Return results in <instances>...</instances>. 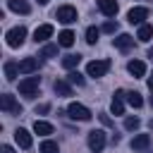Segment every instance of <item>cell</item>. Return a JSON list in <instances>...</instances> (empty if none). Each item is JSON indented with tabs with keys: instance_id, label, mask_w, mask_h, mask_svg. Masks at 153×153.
Instances as JSON below:
<instances>
[{
	"instance_id": "6da1fadb",
	"label": "cell",
	"mask_w": 153,
	"mask_h": 153,
	"mask_svg": "<svg viewBox=\"0 0 153 153\" xmlns=\"http://www.w3.org/2000/svg\"><path fill=\"white\" fill-rule=\"evenodd\" d=\"M5 41H7L10 48L24 45V41H26V29H24V26H12V29L5 33Z\"/></svg>"
},
{
	"instance_id": "7a4b0ae2",
	"label": "cell",
	"mask_w": 153,
	"mask_h": 153,
	"mask_svg": "<svg viewBox=\"0 0 153 153\" xmlns=\"http://www.w3.org/2000/svg\"><path fill=\"white\" fill-rule=\"evenodd\" d=\"M108 69H110V60H91V62L86 65V74H88V76H93V79L105 76V74H108Z\"/></svg>"
},
{
	"instance_id": "3957f363",
	"label": "cell",
	"mask_w": 153,
	"mask_h": 153,
	"mask_svg": "<svg viewBox=\"0 0 153 153\" xmlns=\"http://www.w3.org/2000/svg\"><path fill=\"white\" fill-rule=\"evenodd\" d=\"M38 86H41V76H26L19 81V93L26 98H33L38 93Z\"/></svg>"
},
{
	"instance_id": "277c9868",
	"label": "cell",
	"mask_w": 153,
	"mask_h": 153,
	"mask_svg": "<svg viewBox=\"0 0 153 153\" xmlns=\"http://www.w3.org/2000/svg\"><path fill=\"white\" fill-rule=\"evenodd\" d=\"M67 115L72 120H79V122H88L91 120V110L86 105H81V103H69L67 105Z\"/></svg>"
},
{
	"instance_id": "5b68a950",
	"label": "cell",
	"mask_w": 153,
	"mask_h": 153,
	"mask_svg": "<svg viewBox=\"0 0 153 153\" xmlns=\"http://www.w3.org/2000/svg\"><path fill=\"white\" fill-rule=\"evenodd\" d=\"M88 148H91L93 153H100V151L105 148V131H103V129L88 131Z\"/></svg>"
},
{
	"instance_id": "8992f818",
	"label": "cell",
	"mask_w": 153,
	"mask_h": 153,
	"mask_svg": "<svg viewBox=\"0 0 153 153\" xmlns=\"http://www.w3.org/2000/svg\"><path fill=\"white\" fill-rule=\"evenodd\" d=\"M0 108H2L5 112H10V115H22V105L14 100L12 93H2V98H0Z\"/></svg>"
},
{
	"instance_id": "52a82bcc",
	"label": "cell",
	"mask_w": 153,
	"mask_h": 153,
	"mask_svg": "<svg viewBox=\"0 0 153 153\" xmlns=\"http://www.w3.org/2000/svg\"><path fill=\"white\" fill-rule=\"evenodd\" d=\"M55 17H57V22H62V24H72V22H76V10H74L72 5H62V7H57Z\"/></svg>"
},
{
	"instance_id": "ba28073f",
	"label": "cell",
	"mask_w": 153,
	"mask_h": 153,
	"mask_svg": "<svg viewBox=\"0 0 153 153\" xmlns=\"http://www.w3.org/2000/svg\"><path fill=\"white\" fill-rule=\"evenodd\" d=\"M146 17H148V10H146V7H131V10L127 12V22H129V24H139V26H141Z\"/></svg>"
},
{
	"instance_id": "9c48e42d",
	"label": "cell",
	"mask_w": 153,
	"mask_h": 153,
	"mask_svg": "<svg viewBox=\"0 0 153 153\" xmlns=\"http://www.w3.org/2000/svg\"><path fill=\"white\" fill-rule=\"evenodd\" d=\"M124 91L120 88V91H115V96H112V103H110V112L112 115H124Z\"/></svg>"
},
{
	"instance_id": "30bf717a",
	"label": "cell",
	"mask_w": 153,
	"mask_h": 153,
	"mask_svg": "<svg viewBox=\"0 0 153 153\" xmlns=\"http://www.w3.org/2000/svg\"><path fill=\"white\" fill-rule=\"evenodd\" d=\"M19 72L22 74H33V72H38V57H24V60H19Z\"/></svg>"
},
{
	"instance_id": "8fae6325",
	"label": "cell",
	"mask_w": 153,
	"mask_h": 153,
	"mask_svg": "<svg viewBox=\"0 0 153 153\" xmlns=\"http://www.w3.org/2000/svg\"><path fill=\"white\" fill-rule=\"evenodd\" d=\"M50 36H53V26H50V24H41V26H36V31H33V41H36V43H45Z\"/></svg>"
},
{
	"instance_id": "7c38bea8",
	"label": "cell",
	"mask_w": 153,
	"mask_h": 153,
	"mask_svg": "<svg viewBox=\"0 0 153 153\" xmlns=\"http://www.w3.org/2000/svg\"><path fill=\"white\" fill-rule=\"evenodd\" d=\"M112 45L120 48V50H129V48L134 45V36H129V33H120L117 38H112Z\"/></svg>"
},
{
	"instance_id": "4fadbf2b",
	"label": "cell",
	"mask_w": 153,
	"mask_h": 153,
	"mask_svg": "<svg viewBox=\"0 0 153 153\" xmlns=\"http://www.w3.org/2000/svg\"><path fill=\"white\" fill-rule=\"evenodd\" d=\"M127 69H129V74H131L134 79H141V76L146 74V65H143L141 60H129Z\"/></svg>"
},
{
	"instance_id": "5bb4252c",
	"label": "cell",
	"mask_w": 153,
	"mask_h": 153,
	"mask_svg": "<svg viewBox=\"0 0 153 153\" xmlns=\"http://www.w3.org/2000/svg\"><path fill=\"white\" fill-rule=\"evenodd\" d=\"M14 141L19 143V148H31V143H33V141H31V134H29L26 129H22V127L14 131Z\"/></svg>"
},
{
	"instance_id": "9a60e30c",
	"label": "cell",
	"mask_w": 153,
	"mask_h": 153,
	"mask_svg": "<svg viewBox=\"0 0 153 153\" xmlns=\"http://www.w3.org/2000/svg\"><path fill=\"white\" fill-rule=\"evenodd\" d=\"M151 146V136L148 134H136L131 139V151H146Z\"/></svg>"
},
{
	"instance_id": "2e32d148",
	"label": "cell",
	"mask_w": 153,
	"mask_h": 153,
	"mask_svg": "<svg viewBox=\"0 0 153 153\" xmlns=\"http://www.w3.org/2000/svg\"><path fill=\"white\" fill-rule=\"evenodd\" d=\"M7 7L12 12H17V14H29L31 12V5L26 0H7Z\"/></svg>"
},
{
	"instance_id": "e0dca14e",
	"label": "cell",
	"mask_w": 153,
	"mask_h": 153,
	"mask_svg": "<svg viewBox=\"0 0 153 153\" xmlns=\"http://www.w3.org/2000/svg\"><path fill=\"white\" fill-rule=\"evenodd\" d=\"M98 10L105 17H115L117 14V0H98Z\"/></svg>"
},
{
	"instance_id": "ac0fdd59",
	"label": "cell",
	"mask_w": 153,
	"mask_h": 153,
	"mask_svg": "<svg viewBox=\"0 0 153 153\" xmlns=\"http://www.w3.org/2000/svg\"><path fill=\"white\" fill-rule=\"evenodd\" d=\"M17 74H22V72H19V62L7 60V62H5V79H7V81H14Z\"/></svg>"
},
{
	"instance_id": "d6986e66",
	"label": "cell",
	"mask_w": 153,
	"mask_h": 153,
	"mask_svg": "<svg viewBox=\"0 0 153 153\" xmlns=\"http://www.w3.org/2000/svg\"><path fill=\"white\" fill-rule=\"evenodd\" d=\"M33 131H36L38 136H48V134H53V124L45 122V120H36V122H33Z\"/></svg>"
},
{
	"instance_id": "ffe728a7",
	"label": "cell",
	"mask_w": 153,
	"mask_h": 153,
	"mask_svg": "<svg viewBox=\"0 0 153 153\" xmlns=\"http://www.w3.org/2000/svg\"><path fill=\"white\" fill-rule=\"evenodd\" d=\"M57 45H62V48H69V45H74V33H72L69 29L60 31V33H57Z\"/></svg>"
},
{
	"instance_id": "44dd1931",
	"label": "cell",
	"mask_w": 153,
	"mask_h": 153,
	"mask_svg": "<svg viewBox=\"0 0 153 153\" xmlns=\"http://www.w3.org/2000/svg\"><path fill=\"white\" fill-rule=\"evenodd\" d=\"M53 88H55L57 96H72V84L65 81V79H57V81L53 84Z\"/></svg>"
},
{
	"instance_id": "7402d4cb",
	"label": "cell",
	"mask_w": 153,
	"mask_h": 153,
	"mask_svg": "<svg viewBox=\"0 0 153 153\" xmlns=\"http://www.w3.org/2000/svg\"><path fill=\"white\" fill-rule=\"evenodd\" d=\"M136 38H139V41H143V43H148V41L153 38V26H151V24H141V26H139Z\"/></svg>"
},
{
	"instance_id": "603a6c76",
	"label": "cell",
	"mask_w": 153,
	"mask_h": 153,
	"mask_svg": "<svg viewBox=\"0 0 153 153\" xmlns=\"http://www.w3.org/2000/svg\"><path fill=\"white\" fill-rule=\"evenodd\" d=\"M79 62H81V55H79V53H76V55H74V53H69V55H65V57H62V65H65L67 69H74Z\"/></svg>"
},
{
	"instance_id": "cb8c5ba5",
	"label": "cell",
	"mask_w": 153,
	"mask_h": 153,
	"mask_svg": "<svg viewBox=\"0 0 153 153\" xmlns=\"http://www.w3.org/2000/svg\"><path fill=\"white\" fill-rule=\"evenodd\" d=\"M124 98H127V103H129L131 108H141V105H143V98H141V93H136V91H129Z\"/></svg>"
},
{
	"instance_id": "d4e9b609",
	"label": "cell",
	"mask_w": 153,
	"mask_h": 153,
	"mask_svg": "<svg viewBox=\"0 0 153 153\" xmlns=\"http://www.w3.org/2000/svg\"><path fill=\"white\" fill-rule=\"evenodd\" d=\"M98 36H100V29H96V26H88V29H86V43H88V45L98 43Z\"/></svg>"
},
{
	"instance_id": "484cf974",
	"label": "cell",
	"mask_w": 153,
	"mask_h": 153,
	"mask_svg": "<svg viewBox=\"0 0 153 153\" xmlns=\"http://www.w3.org/2000/svg\"><path fill=\"white\" fill-rule=\"evenodd\" d=\"M67 81H69L72 86H84V76H81L76 69H69V74H67Z\"/></svg>"
},
{
	"instance_id": "4316f807",
	"label": "cell",
	"mask_w": 153,
	"mask_h": 153,
	"mask_svg": "<svg viewBox=\"0 0 153 153\" xmlns=\"http://www.w3.org/2000/svg\"><path fill=\"white\" fill-rule=\"evenodd\" d=\"M41 153H60V148H57V143H55V141L45 139V141L41 143Z\"/></svg>"
},
{
	"instance_id": "83f0119b",
	"label": "cell",
	"mask_w": 153,
	"mask_h": 153,
	"mask_svg": "<svg viewBox=\"0 0 153 153\" xmlns=\"http://www.w3.org/2000/svg\"><path fill=\"white\" fill-rule=\"evenodd\" d=\"M41 55H43V57H55V55H57V45H55V43H48V45H43Z\"/></svg>"
},
{
	"instance_id": "f1b7e54d",
	"label": "cell",
	"mask_w": 153,
	"mask_h": 153,
	"mask_svg": "<svg viewBox=\"0 0 153 153\" xmlns=\"http://www.w3.org/2000/svg\"><path fill=\"white\" fill-rule=\"evenodd\" d=\"M139 117H127L124 120V129H129V131H134V129H139Z\"/></svg>"
},
{
	"instance_id": "f546056e",
	"label": "cell",
	"mask_w": 153,
	"mask_h": 153,
	"mask_svg": "<svg viewBox=\"0 0 153 153\" xmlns=\"http://www.w3.org/2000/svg\"><path fill=\"white\" fill-rule=\"evenodd\" d=\"M100 31H105V33H115V31H117V22H115V19H110V22H105Z\"/></svg>"
},
{
	"instance_id": "4dcf8cb0",
	"label": "cell",
	"mask_w": 153,
	"mask_h": 153,
	"mask_svg": "<svg viewBox=\"0 0 153 153\" xmlns=\"http://www.w3.org/2000/svg\"><path fill=\"white\" fill-rule=\"evenodd\" d=\"M36 112H48V103H43V105H38V108H36Z\"/></svg>"
},
{
	"instance_id": "1f68e13d",
	"label": "cell",
	"mask_w": 153,
	"mask_h": 153,
	"mask_svg": "<svg viewBox=\"0 0 153 153\" xmlns=\"http://www.w3.org/2000/svg\"><path fill=\"white\" fill-rule=\"evenodd\" d=\"M0 153H14V148H12V146H2V148H0Z\"/></svg>"
},
{
	"instance_id": "d6a6232c",
	"label": "cell",
	"mask_w": 153,
	"mask_h": 153,
	"mask_svg": "<svg viewBox=\"0 0 153 153\" xmlns=\"http://www.w3.org/2000/svg\"><path fill=\"white\" fill-rule=\"evenodd\" d=\"M151 86H153V76H151V79H148V88H151Z\"/></svg>"
},
{
	"instance_id": "836d02e7",
	"label": "cell",
	"mask_w": 153,
	"mask_h": 153,
	"mask_svg": "<svg viewBox=\"0 0 153 153\" xmlns=\"http://www.w3.org/2000/svg\"><path fill=\"white\" fill-rule=\"evenodd\" d=\"M151 105H153V86H151Z\"/></svg>"
},
{
	"instance_id": "e575fe53",
	"label": "cell",
	"mask_w": 153,
	"mask_h": 153,
	"mask_svg": "<svg viewBox=\"0 0 153 153\" xmlns=\"http://www.w3.org/2000/svg\"><path fill=\"white\" fill-rule=\"evenodd\" d=\"M45 2H48V0H38V5H45Z\"/></svg>"
}]
</instances>
